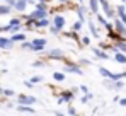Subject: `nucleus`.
Instances as JSON below:
<instances>
[{
  "mask_svg": "<svg viewBox=\"0 0 126 116\" xmlns=\"http://www.w3.org/2000/svg\"><path fill=\"white\" fill-rule=\"evenodd\" d=\"M3 94L7 97H12V96H16V92L12 91V89H3Z\"/></svg>",
  "mask_w": 126,
  "mask_h": 116,
  "instance_id": "473e14b6",
  "label": "nucleus"
},
{
  "mask_svg": "<svg viewBox=\"0 0 126 116\" xmlns=\"http://www.w3.org/2000/svg\"><path fill=\"white\" fill-rule=\"evenodd\" d=\"M114 61L119 65H126V53H121V51L114 53Z\"/></svg>",
  "mask_w": 126,
  "mask_h": 116,
  "instance_id": "dca6fc26",
  "label": "nucleus"
},
{
  "mask_svg": "<svg viewBox=\"0 0 126 116\" xmlns=\"http://www.w3.org/2000/svg\"><path fill=\"white\" fill-rule=\"evenodd\" d=\"M49 26H51V20L48 19V17H46V19H41V20H36V22H34V27H38V29L49 27Z\"/></svg>",
  "mask_w": 126,
  "mask_h": 116,
  "instance_id": "2eb2a0df",
  "label": "nucleus"
},
{
  "mask_svg": "<svg viewBox=\"0 0 126 116\" xmlns=\"http://www.w3.org/2000/svg\"><path fill=\"white\" fill-rule=\"evenodd\" d=\"M27 5H29V3H27L26 0H17V2H16V7H14V9H16L17 12H24V10L27 9Z\"/></svg>",
  "mask_w": 126,
  "mask_h": 116,
  "instance_id": "f3484780",
  "label": "nucleus"
},
{
  "mask_svg": "<svg viewBox=\"0 0 126 116\" xmlns=\"http://www.w3.org/2000/svg\"><path fill=\"white\" fill-rule=\"evenodd\" d=\"M29 82H31L32 85H36V84L43 82V77H41V75H34V77H31V78H29Z\"/></svg>",
  "mask_w": 126,
  "mask_h": 116,
  "instance_id": "393cba45",
  "label": "nucleus"
},
{
  "mask_svg": "<svg viewBox=\"0 0 126 116\" xmlns=\"http://www.w3.org/2000/svg\"><path fill=\"white\" fill-rule=\"evenodd\" d=\"M10 39H12V41H14V43H24V41H27V39H26V33H16V34H12V36H10Z\"/></svg>",
  "mask_w": 126,
  "mask_h": 116,
  "instance_id": "4468645a",
  "label": "nucleus"
},
{
  "mask_svg": "<svg viewBox=\"0 0 126 116\" xmlns=\"http://www.w3.org/2000/svg\"><path fill=\"white\" fill-rule=\"evenodd\" d=\"M16 2H17V0H3V3L9 5V7H12V9L16 7Z\"/></svg>",
  "mask_w": 126,
  "mask_h": 116,
  "instance_id": "72a5a7b5",
  "label": "nucleus"
},
{
  "mask_svg": "<svg viewBox=\"0 0 126 116\" xmlns=\"http://www.w3.org/2000/svg\"><path fill=\"white\" fill-rule=\"evenodd\" d=\"M80 44L89 46V44H90V36H82V38H80Z\"/></svg>",
  "mask_w": 126,
  "mask_h": 116,
  "instance_id": "bb28decb",
  "label": "nucleus"
},
{
  "mask_svg": "<svg viewBox=\"0 0 126 116\" xmlns=\"http://www.w3.org/2000/svg\"><path fill=\"white\" fill-rule=\"evenodd\" d=\"M27 3H36V0H26Z\"/></svg>",
  "mask_w": 126,
  "mask_h": 116,
  "instance_id": "a19ab883",
  "label": "nucleus"
},
{
  "mask_svg": "<svg viewBox=\"0 0 126 116\" xmlns=\"http://www.w3.org/2000/svg\"><path fill=\"white\" fill-rule=\"evenodd\" d=\"M48 58L49 60H65V55H63V50H60V48H53V50H49L48 51Z\"/></svg>",
  "mask_w": 126,
  "mask_h": 116,
  "instance_id": "39448f33",
  "label": "nucleus"
},
{
  "mask_svg": "<svg viewBox=\"0 0 126 116\" xmlns=\"http://www.w3.org/2000/svg\"><path fill=\"white\" fill-rule=\"evenodd\" d=\"M73 91H65V92H62L60 94V97H58V102L60 104H63V102H66V104H70L72 101H73Z\"/></svg>",
  "mask_w": 126,
  "mask_h": 116,
  "instance_id": "423d86ee",
  "label": "nucleus"
},
{
  "mask_svg": "<svg viewBox=\"0 0 126 116\" xmlns=\"http://www.w3.org/2000/svg\"><path fill=\"white\" fill-rule=\"evenodd\" d=\"M10 9H12V7L2 3V5H0V16H7V14H10Z\"/></svg>",
  "mask_w": 126,
  "mask_h": 116,
  "instance_id": "5701e85b",
  "label": "nucleus"
},
{
  "mask_svg": "<svg viewBox=\"0 0 126 116\" xmlns=\"http://www.w3.org/2000/svg\"><path fill=\"white\" fill-rule=\"evenodd\" d=\"M80 91H82L84 94H89V89H87V85H84V84L80 85Z\"/></svg>",
  "mask_w": 126,
  "mask_h": 116,
  "instance_id": "c9c22d12",
  "label": "nucleus"
},
{
  "mask_svg": "<svg viewBox=\"0 0 126 116\" xmlns=\"http://www.w3.org/2000/svg\"><path fill=\"white\" fill-rule=\"evenodd\" d=\"M21 46L24 48V50H31V48H32V44H31V41H24V43H21Z\"/></svg>",
  "mask_w": 126,
  "mask_h": 116,
  "instance_id": "2f4dec72",
  "label": "nucleus"
},
{
  "mask_svg": "<svg viewBox=\"0 0 126 116\" xmlns=\"http://www.w3.org/2000/svg\"><path fill=\"white\" fill-rule=\"evenodd\" d=\"M9 26H12V27H16V26H22L21 19H19V17H12V19L9 20Z\"/></svg>",
  "mask_w": 126,
  "mask_h": 116,
  "instance_id": "b1692460",
  "label": "nucleus"
},
{
  "mask_svg": "<svg viewBox=\"0 0 126 116\" xmlns=\"http://www.w3.org/2000/svg\"><path fill=\"white\" fill-rule=\"evenodd\" d=\"M89 10L92 12V14H99V10H101V3H99V0H89Z\"/></svg>",
  "mask_w": 126,
  "mask_h": 116,
  "instance_id": "f8f14e48",
  "label": "nucleus"
},
{
  "mask_svg": "<svg viewBox=\"0 0 126 116\" xmlns=\"http://www.w3.org/2000/svg\"><path fill=\"white\" fill-rule=\"evenodd\" d=\"M116 19L123 20L126 24V5L125 3H119V5L116 7Z\"/></svg>",
  "mask_w": 126,
  "mask_h": 116,
  "instance_id": "6e6552de",
  "label": "nucleus"
},
{
  "mask_svg": "<svg viewBox=\"0 0 126 116\" xmlns=\"http://www.w3.org/2000/svg\"><path fill=\"white\" fill-rule=\"evenodd\" d=\"M92 97H94V94H90V92H89V94H85V96L80 97V101H82V104H85V102H89Z\"/></svg>",
  "mask_w": 126,
  "mask_h": 116,
  "instance_id": "cd10ccee",
  "label": "nucleus"
},
{
  "mask_svg": "<svg viewBox=\"0 0 126 116\" xmlns=\"http://www.w3.org/2000/svg\"><path fill=\"white\" fill-rule=\"evenodd\" d=\"M17 104H22V106H32V104H36V97L34 96H27V94H19V96H17Z\"/></svg>",
  "mask_w": 126,
  "mask_h": 116,
  "instance_id": "20e7f679",
  "label": "nucleus"
},
{
  "mask_svg": "<svg viewBox=\"0 0 126 116\" xmlns=\"http://www.w3.org/2000/svg\"><path fill=\"white\" fill-rule=\"evenodd\" d=\"M65 74H75V75H84V70L79 63H73V61H66L65 68H63Z\"/></svg>",
  "mask_w": 126,
  "mask_h": 116,
  "instance_id": "f257e3e1",
  "label": "nucleus"
},
{
  "mask_svg": "<svg viewBox=\"0 0 126 116\" xmlns=\"http://www.w3.org/2000/svg\"><path fill=\"white\" fill-rule=\"evenodd\" d=\"M123 3H125V5H126V0H123Z\"/></svg>",
  "mask_w": 126,
  "mask_h": 116,
  "instance_id": "a18cd8bd",
  "label": "nucleus"
},
{
  "mask_svg": "<svg viewBox=\"0 0 126 116\" xmlns=\"http://www.w3.org/2000/svg\"><path fill=\"white\" fill-rule=\"evenodd\" d=\"M49 33H51V34H60L62 31H60L56 26H53V24H51V26H49Z\"/></svg>",
  "mask_w": 126,
  "mask_h": 116,
  "instance_id": "7c9ffc66",
  "label": "nucleus"
},
{
  "mask_svg": "<svg viewBox=\"0 0 126 116\" xmlns=\"http://www.w3.org/2000/svg\"><path fill=\"white\" fill-rule=\"evenodd\" d=\"M24 85H26V87H29V89H31V87H32V84H31V82H29V80H26V82H24Z\"/></svg>",
  "mask_w": 126,
  "mask_h": 116,
  "instance_id": "4c0bfd02",
  "label": "nucleus"
},
{
  "mask_svg": "<svg viewBox=\"0 0 126 116\" xmlns=\"http://www.w3.org/2000/svg\"><path fill=\"white\" fill-rule=\"evenodd\" d=\"M119 104H121V106H126V97H121V99H119Z\"/></svg>",
  "mask_w": 126,
  "mask_h": 116,
  "instance_id": "e433bc0d",
  "label": "nucleus"
},
{
  "mask_svg": "<svg viewBox=\"0 0 126 116\" xmlns=\"http://www.w3.org/2000/svg\"><path fill=\"white\" fill-rule=\"evenodd\" d=\"M66 111H68V116H77V109L73 106H70V104H68V109Z\"/></svg>",
  "mask_w": 126,
  "mask_h": 116,
  "instance_id": "c756f323",
  "label": "nucleus"
},
{
  "mask_svg": "<svg viewBox=\"0 0 126 116\" xmlns=\"http://www.w3.org/2000/svg\"><path fill=\"white\" fill-rule=\"evenodd\" d=\"M32 67H44V61H43V60H36V61L32 63Z\"/></svg>",
  "mask_w": 126,
  "mask_h": 116,
  "instance_id": "f704fd0d",
  "label": "nucleus"
},
{
  "mask_svg": "<svg viewBox=\"0 0 126 116\" xmlns=\"http://www.w3.org/2000/svg\"><path fill=\"white\" fill-rule=\"evenodd\" d=\"M87 7H85L84 3L82 5H79L77 7V20H82V22H85V19H87Z\"/></svg>",
  "mask_w": 126,
  "mask_h": 116,
  "instance_id": "9d476101",
  "label": "nucleus"
},
{
  "mask_svg": "<svg viewBox=\"0 0 126 116\" xmlns=\"http://www.w3.org/2000/svg\"><path fill=\"white\" fill-rule=\"evenodd\" d=\"M112 26H114V33L119 34L121 38H126V24L119 19H114L112 20Z\"/></svg>",
  "mask_w": 126,
  "mask_h": 116,
  "instance_id": "7ed1b4c3",
  "label": "nucleus"
},
{
  "mask_svg": "<svg viewBox=\"0 0 126 116\" xmlns=\"http://www.w3.org/2000/svg\"><path fill=\"white\" fill-rule=\"evenodd\" d=\"M31 44H32V48H31V51H43L44 48H46V44H48V41L44 38H34L31 41Z\"/></svg>",
  "mask_w": 126,
  "mask_h": 116,
  "instance_id": "f03ea898",
  "label": "nucleus"
},
{
  "mask_svg": "<svg viewBox=\"0 0 126 116\" xmlns=\"http://www.w3.org/2000/svg\"><path fill=\"white\" fill-rule=\"evenodd\" d=\"M97 22H99L102 27H106V26L109 24V19H107L106 16H101V14H97Z\"/></svg>",
  "mask_w": 126,
  "mask_h": 116,
  "instance_id": "4be33fe9",
  "label": "nucleus"
},
{
  "mask_svg": "<svg viewBox=\"0 0 126 116\" xmlns=\"http://www.w3.org/2000/svg\"><path fill=\"white\" fill-rule=\"evenodd\" d=\"M53 26H56L60 31H63L65 26H66V19L63 17L62 14H55V17H53Z\"/></svg>",
  "mask_w": 126,
  "mask_h": 116,
  "instance_id": "0eeeda50",
  "label": "nucleus"
},
{
  "mask_svg": "<svg viewBox=\"0 0 126 116\" xmlns=\"http://www.w3.org/2000/svg\"><path fill=\"white\" fill-rule=\"evenodd\" d=\"M38 2H41V3H51V2H55V0H38Z\"/></svg>",
  "mask_w": 126,
  "mask_h": 116,
  "instance_id": "58836bf2",
  "label": "nucleus"
},
{
  "mask_svg": "<svg viewBox=\"0 0 126 116\" xmlns=\"http://www.w3.org/2000/svg\"><path fill=\"white\" fill-rule=\"evenodd\" d=\"M34 9H38V10H48V3H41V2H36V3H34Z\"/></svg>",
  "mask_w": 126,
  "mask_h": 116,
  "instance_id": "a878e982",
  "label": "nucleus"
},
{
  "mask_svg": "<svg viewBox=\"0 0 126 116\" xmlns=\"http://www.w3.org/2000/svg\"><path fill=\"white\" fill-rule=\"evenodd\" d=\"M53 80L55 82H65V72H53Z\"/></svg>",
  "mask_w": 126,
  "mask_h": 116,
  "instance_id": "aec40b11",
  "label": "nucleus"
},
{
  "mask_svg": "<svg viewBox=\"0 0 126 116\" xmlns=\"http://www.w3.org/2000/svg\"><path fill=\"white\" fill-rule=\"evenodd\" d=\"M77 3H79V5H82V3H84V0H77Z\"/></svg>",
  "mask_w": 126,
  "mask_h": 116,
  "instance_id": "37998d69",
  "label": "nucleus"
},
{
  "mask_svg": "<svg viewBox=\"0 0 126 116\" xmlns=\"http://www.w3.org/2000/svg\"><path fill=\"white\" fill-rule=\"evenodd\" d=\"M92 53H94V57L97 58V60H109V53L104 51V50H101V48H92Z\"/></svg>",
  "mask_w": 126,
  "mask_h": 116,
  "instance_id": "1a4fd4ad",
  "label": "nucleus"
},
{
  "mask_svg": "<svg viewBox=\"0 0 126 116\" xmlns=\"http://www.w3.org/2000/svg\"><path fill=\"white\" fill-rule=\"evenodd\" d=\"M82 27H84V22H82V20H75L73 26H72V31H73V33H80Z\"/></svg>",
  "mask_w": 126,
  "mask_h": 116,
  "instance_id": "412c9836",
  "label": "nucleus"
},
{
  "mask_svg": "<svg viewBox=\"0 0 126 116\" xmlns=\"http://www.w3.org/2000/svg\"><path fill=\"white\" fill-rule=\"evenodd\" d=\"M17 111H21V113H31V115L36 113V109H32V106H22V104H17Z\"/></svg>",
  "mask_w": 126,
  "mask_h": 116,
  "instance_id": "6ab92c4d",
  "label": "nucleus"
},
{
  "mask_svg": "<svg viewBox=\"0 0 126 116\" xmlns=\"http://www.w3.org/2000/svg\"><path fill=\"white\" fill-rule=\"evenodd\" d=\"M89 33H90L92 38H99V27L95 26L94 20H89Z\"/></svg>",
  "mask_w": 126,
  "mask_h": 116,
  "instance_id": "ddd939ff",
  "label": "nucleus"
},
{
  "mask_svg": "<svg viewBox=\"0 0 126 116\" xmlns=\"http://www.w3.org/2000/svg\"><path fill=\"white\" fill-rule=\"evenodd\" d=\"M97 70H99V74H101L104 78H111L112 77V72H111L109 68H106V67H97Z\"/></svg>",
  "mask_w": 126,
  "mask_h": 116,
  "instance_id": "a211bd4d",
  "label": "nucleus"
},
{
  "mask_svg": "<svg viewBox=\"0 0 126 116\" xmlns=\"http://www.w3.org/2000/svg\"><path fill=\"white\" fill-rule=\"evenodd\" d=\"M56 3H62V5H65V3H68V0H56Z\"/></svg>",
  "mask_w": 126,
  "mask_h": 116,
  "instance_id": "ea45409f",
  "label": "nucleus"
},
{
  "mask_svg": "<svg viewBox=\"0 0 126 116\" xmlns=\"http://www.w3.org/2000/svg\"><path fill=\"white\" fill-rule=\"evenodd\" d=\"M79 65H80V67H89V65H90V60H89V58H80V60H79Z\"/></svg>",
  "mask_w": 126,
  "mask_h": 116,
  "instance_id": "c85d7f7f",
  "label": "nucleus"
},
{
  "mask_svg": "<svg viewBox=\"0 0 126 116\" xmlns=\"http://www.w3.org/2000/svg\"><path fill=\"white\" fill-rule=\"evenodd\" d=\"M56 116H68V115H63V113H55Z\"/></svg>",
  "mask_w": 126,
  "mask_h": 116,
  "instance_id": "79ce46f5",
  "label": "nucleus"
},
{
  "mask_svg": "<svg viewBox=\"0 0 126 116\" xmlns=\"http://www.w3.org/2000/svg\"><path fill=\"white\" fill-rule=\"evenodd\" d=\"M0 94H3V89H2V87H0Z\"/></svg>",
  "mask_w": 126,
  "mask_h": 116,
  "instance_id": "c03bdc74",
  "label": "nucleus"
},
{
  "mask_svg": "<svg viewBox=\"0 0 126 116\" xmlns=\"http://www.w3.org/2000/svg\"><path fill=\"white\" fill-rule=\"evenodd\" d=\"M14 46V41L10 38H7V36H0V48L2 50H10Z\"/></svg>",
  "mask_w": 126,
  "mask_h": 116,
  "instance_id": "9b49d317",
  "label": "nucleus"
}]
</instances>
